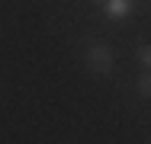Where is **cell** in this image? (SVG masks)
Instances as JSON below:
<instances>
[{"label":"cell","instance_id":"obj_1","mask_svg":"<svg viewBox=\"0 0 151 144\" xmlns=\"http://www.w3.org/2000/svg\"><path fill=\"white\" fill-rule=\"evenodd\" d=\"M84 61H87V71H90V74H109L113 64H116L113 48H109L106 42H96V38L87 42V48H84Z\"/></svg>","mask_w":151,"mask_h":144},{"label":"cell","instance_id":"obj_2","mask_svg":"<svg viewBox=\"0 0 151 144\" xmlns=\"http://www.w3.org/2000/svg\"><path fill=\"white\" fill-rule=\"evenodd\" d=\"M100 10H103V16L109 23H122V19H129L135 13V0H103Z\"/></svg>","mask_w":151,"mask_h":144},{"label":"cell","instance_id":"obj_3","mask_svg":"<svg viewBox=\"0 0 151 144\" xmlns=\"http://www.w3.org/2000/svg\"><path fill=\"white\" fill-rule=\"evenodd\" d=\"M135 93H138L142 99H151V71H145V74L138 77V86H135Z\"/></svg>","mask_w":151,"mask_h":144},{"label":"cell","instance_id":"obj_4","mask_svg":"<svg viewBox=\"0 0 151 144\" xmlns=\"http://www.w3.org/2000/svg\"><path fill=\"white\" fill-rule=\"evenodd\" d=\"M138 64L151 71V45H138Z\"/></svg>","mask_w":151,"mask_h":144},{"label":"cell","instance_id":"obj_5","mask_svg":"<svg viewBox=\"0 0 151 144\" xmlns=\"http://www.w3.org/2000/svg\"><path fill=\"white\" fill-rule=\"evenodd\" d=\"M93 3H96V6H103V0H93Z\"/></svg>","mask_w":151,"mask_h":144}]
</instances>
